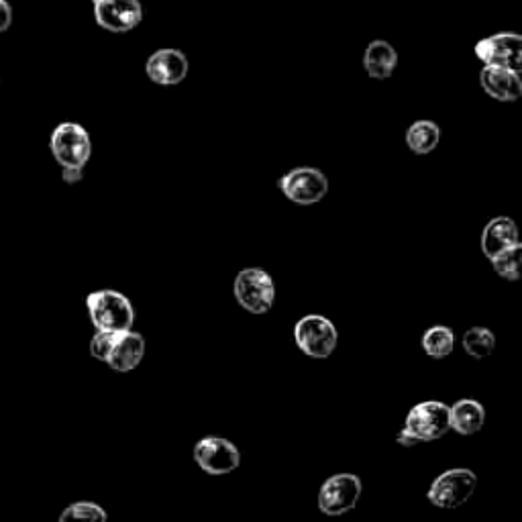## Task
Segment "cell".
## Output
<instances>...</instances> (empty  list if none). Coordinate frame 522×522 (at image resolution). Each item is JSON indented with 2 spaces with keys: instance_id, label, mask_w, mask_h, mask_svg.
<instances>
[{
  "instance_id": "cell-1",
  "label": "cell",
  "mask_w": 522,
  "mask_h": 522,
  "mask_svg": "<svg viewBox=\"0 0 522 522\" xmlns=\"http://www.w3.org/2000/svg\"><path fill=\"white\" fill-rule=\"evenodd\" d=\"M88 315L96 331L125 333L135 323V310L131 300L117 290H98L86 298Z\"/></svg>"
},
{
  "instance_id": "cell-2",
  "label": "cell",
  "mask_w": 522,
  "mask_h": 522,
  "mask_svg": "<svg viewBox=\"0 0 522 522\" xmlns=\"http://www.w3.org/2000/svg\"><path fill=\"white\" fill-rule=\"evenodd\" d=\"M235 298L251 315H266L276 300V286L268 272L259 268L241 270L235 278Z\"/></svg>"
},
{
  "instance_id": "cell-3",
  "label": "cell",
  "mask_w": 522,
  "mask_h": 522,
  "mask_svg": "<svg viewBox=\"0 0 522 522\" xmlns=\"http://www.w3.org/2000/svg\"><path fill=\"white\" fill-rule=\"evenodd\" d=\"M51 153L62 168H84L92 155L88 131L78 123H62L51 133Z\"/></svg>"
},
{
  "instance_id": "cell-4",
  "label": "cell",
  "mask_w": 522,
  "mask_h": 522,
  "mask_svg": "<svg viewBox=\"0 0 522 522\" xmlns=\"http://www.w3.org/2000/svg\"><path fill=\"white\" fill-rule=\"evenodd\" d=\"M404 429L419 443H431L445 437L451 431L449 406L437 400L416 404L406 416Z\"/></svg>"
},
{
  "instance_id": "cell-5",
  "label": "cell",
  "mask_w": 522,
  "mask_h": 522,
  "mask_svg": "<svg viewBox=\"0 0 522 522\" xmlns=\"http://www.w3.org/2000/svg\"><path fill=\"white\" fill-rule=\"evenodd\" d=\"M294 341L308 357L327 359L339 341L335 325L321 315H308L294 327Z\"/></svg>"
},
{
  "instance_id": "cell-6",
  "label": "cell",
  "mask_w": 522,
  "mask_h": 522,
  "mask_svg": "<svg viewBox=\"0 0 522 522\" xmlns=\"http://www.w3.org/2000/svg\"><path fill=\"white\" fill-rule=\"evenodd\" d=\"M478 478L472 469H447L429 488V500L437 508H457L474 496Z\"/></svg>"
},
{
  "instance_id": "cell-7",
  "label": "cell",
  "mask_w": 522,
  "mask_h": 522,
  "mask_svg": "<svg viewBox=\"0 0 522 522\" xmlns=\"http://www.w3.org/2000/svg\"><path fill=\"white\" fill-rule=\"evenodd\" d=\"M194 461L208 476H229L241 463L239 449L221 437H204L194 447Z\"/></svg>"
},
{
  "instance_id": "cell-8",
  "label": "cell",
  "mask_w": 522,
  "mask_h": 522,
  "mask_svg": "<svg viewBox=\"0 0 522 522\" xmlns=\"http://www.w3.org/2000/svg\"><path fill=\"white\" fill-rule=\"evenodd\" d=\"M284 196L300 206L321 202L329 194V180L317 168H296L278 182Z\"/></svg>"
},
{
  "instance_id": "cell-9",
  "label": "cell",
  "mask_w": 522,
  "mask_h": 522,
  "mask_svg": "<svg viewBox=\"0 0 522 522\" xmlns=\"http://www.w3.org/2000/svg\"><path fill=\"white\" fill-rule=\"evenodd\" d=\"M476 56L484 66L522 70V37L518 33H496L476 43Z\"/></svg>"
},
{
  "instance_id": "cell-10",
  "label": "cell",
  "mask_w": 522,
  "mask_h": 522,
  "mask_svg": "<svg viewBox=\"0 0 522 522\" xmlns=\"http://www.w3.org/2000/svg\"><path fill=\"white\" fill-rule=\"evenodd\" d=\"M361 480L355 474H337L329 478L319 492V510L327 516L351 512L361 498Z\"/></svg>"
},
{
  "instance_id": "cell-11",
  "label": "cell",
  "mask_w": 522,
  "mask_h": 522,
  "mask_svg": "<svg viewBox=\"0 0 522 522\" xmlns=\"http://www.w3.org/2000/svg\"><path fill=\"white\" fill-rule=\"evenodd\" d=\"M98 27L111 33H129L143 21L139 0H92Z\"/></svg>"
},
{
  "instance_id": "cell-12",
  "label": "cell",
  "mask_w": 522,
  "mask_h": 522,
  "mask_svg": "<svg viewBox=\"0 0 522 522\" xmlns=\"http://www.w3.org/2000/svg\"><path fill=\"white\" fill-rule=\"evenodd\" d=\"M145 74L153 84L176 86L188 76V58L180 49H158L149 56L145 64Z\"/></svg>"
},
{
  "instance_id": "cell-13",
  "label": "cell",
  "mask_w": 522,
  "mask_h": 522,
  "mask_svg": "<svg viewBox=\"0 0 522 522\" xmlns=\"http://www.w3.org/2000/svg\"><path fill=\"white\" fill-rule=\"evenodd\" d=\"M480 84L484 92L498 102H516L522 94L520 72L506 70V68L484 66L480 74Z\"/></svg>"
},
{
  "instance_id": "cell-14",
  "label": "cell",
  "mask_w": 522,
  "mask_h": 522,
  "mask_svg": "<svg viewBox=\"0 0 522 522\" xmlns=\"http://www.w3.org/2000/svg\"><path fill=\"white\" fill-rule=\"evenodd\" d=\"M145 355V341L139 333L125 331L117 335V341L107 357V363L111 365V370L127 374L139 368V363Z\"/></svg>"
},
{
  "instance_id": "cell-15",
  "label": "cell",
  "mask_w": 522,
  "mask_h": 522,
  "mask_svg": "<svg viewBox=\"0 0 522 522\" xmlns=\"http://www.w3.org/2000/svg\"><path fill=\"white\" fill-rule=\"evenodd\" d=\"M396 66H398V54L388 41L376 39L368 45V49H365L363 68L370 78L386 80L394 74Z\"/></svg>"
},
{
  "instance_id": "cell-16",
  "label": "cell",
  "mask_w": 522,
  "mask_h": 522,
  "mask_svg": "<svg viewBox=\"0 0 522 522\" xmlns=\"http://www.w3.org/2000/svg\"><path fill=\"white\" fill-rule=\"evenodd\" d=\"M516 243H520L518 229H516L514 221L508 217L492 219L482 233V251L488 259H492L494 255H498L500 251H504Z\"/></svg>"
},
{
  "instance_id": "cell-17",
  "label": "cell",
  "mask_w": 522,
  "mask_h": 522,
  "mask_svg": "<svg viewBox=\"0 0 522 522\" xmlns=\"http://www.w3.org/2000/svg\"><path fill=\"white\" fill-rule=\"evenodd\" d=\"M451 429L459 435H474L484 429L486 410L478 400H459L455 406H449Z\"/></svg>"
},
{
  "instance_id": "cell-18",
  "label": "cell",
  "mask_w": 522,
  "mask_h": 522,
  "mask_svg": "<svg viewBox=\"0 0 522 522\" xmlns=\"http://www.w3.org/2000/svg\"><path fill=\"white\" fill-rule=\"evenodd\" d=\"M441 143V129L433 121H416L406 131V145L416 155H427Z\"/></svg>"
},
{
  "instance_id": "cell-19",
  "label": "cell",
  "mask_w": 522,
  "mask_h": 522,
  "mask_svg": "<svg viewBox=\"0 0 522 522\" xmlns=\"http://www.w3.org/2000/svg\"><path fill=\"white\" fill-rule=\"evenodd\" d=\"M425 353L433 359H445L447 355H451L453 351V345H455V335L449 327H443V325H435L431 327L425 335H423V341H421Z\"/></svg>"
},
{
  "instance_id": "cell-20",
  "label": "cell",
  "mask_w": 522,
  "mask_h": 522,
  "mask_svg": "<svg viewBox=\"0 0 522 522\" xmlns=\"http://www.w3.org/2000/svg\"><path fill=\"white\" fill-rule=\"evenodd\" d=\"M496 347V337L490 329H469L463 335V349L467 351V355H472L474 359H486L492 355Z\"/></svg>"
},
{
  "instance_id": "cell-21",
  "label": "cell",
  "mask_w": 522,
  "mask_h": 522,
  "mask_svg": "<svg viewBox=\"0 0 522 522\" xmlns=\"http://www.w3.org/2000/svg\"><path fill=\"white\" fill-rule=\"evenodd\" d=\"M520 259H522V245L516 243L498 255H494L490 261L496 270V274L508 282L520 280Z\"/></svg>"
},
{
  "instance_id": "cell-22",
  "label": "cell",
  "mask_w": 522,
  "mask_h": 522,
  "mask_svg": "<svg viewBox=\"0 0 522 522\" xmlns=\"http://www.w3.org/2000/svg\"><path fill=\"white\" fill-rule=\"evenodd\" d=\"M107 516V510L96 502H74L60 514V522H104Z\"/></svg>"
},
{
  "instance_id": "cell-23",
  "label": "cell",
  "mask_w": 522,
  "mask_h": 522,
  "mask_svg": "<svg viewBox=\"0 0 522 522\" xmlns=\"http://www.w3.org/2000/svg\"><path fill=\"white\" fill-rule=\"evenodd\" d=\"M117 335H119V333L96 331V335H94L92 341H90V353H92V357L98 359V361L107 363V357H109V353H111V349H113V345H115V341H117Z\"/></svg>"
},
{
  "instance_id": "cell-24",
  "label": "cell",
  "mask_w": 522,
  "mask_h": 522,
  "mask_svg": "<svg viewBox=\"0 0 522 522\" xmlns=\"http://www.w3.org/2000/svg\"><path fill=\"white\" fill-rule=\"evenodd\" d=\"M13 25V7L7 0H0V33H5Z\"/></svg>"
},
{
  "instance_id": "cell-25",
  "label": "cell",
  "mask_w": 522,
  "mask_h": 522,
  "mask_svg": "<svg viewBox=\"0 0 522 522\" xmlns=\"http://www.w3.org/2000/svg\"><path fill=\"white\" fill-rule=\"evenodd\" d=\"M62 178L66 184H78L84 178V168H62Z\"/></svg>"
},
{
  "instance_id": "cell-26",
  "label": "cell",
  "mask_w": 522,
  "mask_h": 522,
  "mask_svg": "<svg viewBox=\"0 0 522 522\" xmlns=\"http://www.w3.org/2000/svg\"><path fill=\"white\" fill-rule=\"evenodd\" d=\"M396 441H398V445H402V447H414V445H419V441H416L406 429H402V431L398 433Z\"/></svg>"
}]
</instances>
